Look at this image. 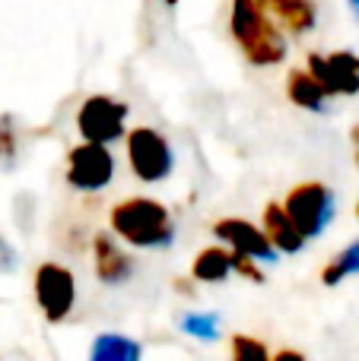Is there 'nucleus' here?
<instances>
[{
	"label": "nucleus",
	"mask_w": 359,
	"mask_h": 361,
	"mask_svg": "<svg viewBox=\"0 0 359 361\" xmlns=\"http://www.w3.org/2000/svg\"><path fill=\"white\" fill-rule=\"evenodd\" d=\"M108 228L114 238L140 250H169L175 244V216L169 206L150 197L121 200L108 212Z\"/></svg>",
	"instance_id": "nucleus-1"
},
{
	"label": "nucleus",
	"mask_w": 359,
	"mask_h": 361,
	"mask_svg": "<svg viewBox=\"0 0 359 361\" xmlns=\"http://www.w3.org/2000/svg\"><path fill=\"white\" fill-rule=\"evenodd\" d=\"M229 32H233L235 44L242 48V54L258 67H273L286 57L283 32L258 0H233Z\"/></svg>",
	"instance_id": "nucleus-2"
},
{
	"label": "nucleus",
	"mask_w": 359,
	"mask_h": 361,
	"mask_svg": "<svg viewBox=\"0 0 359 361\" xmlns=\"http://www.w3.org/2000/svg\"><path fill=\"white\" fill-rule=\"evenodd\" d=\"M286 216L293 219V225L299 228V235L305 241L312 238H322L328 231V225L334 222L337 216V197L328 184L322 180H305V184H296L283 200Z\"/></svg>",
	"instance_id": "nucleus-3"
},
{
	"label": "nucleus",
	"mask_w": 359,
	"mask_h": 361,
	"mask_svg": "<svg viewBox=\"0 0 359 361\" xmlns=\"http://www.w3.org/2000/svg\"><path fill=\"white\" fill-rule=\"evenodd\" d=\"M127 146V165L134 178L143 184H163L175 171V149L172 143L153 127H134L124 140Z\"/></svg>",
	"instance_id": "nucleus-4"
},
{
	"label": "nucleus",
	"mask_w": 359,
	"mask_h": 361,
	"mask_svg": "<svg viewBox=\"0 0 359 361\" xmlns=\"http://www.w3.org/2000/svg\"><path fill=\"white\" fill-rule=\"evenodd\" d=\"M32 292H35V305L45 314L48 324H64L73 314L76 305V279L64 263L45 260L32 276Z\"/></svg>",
	"instance_id": "nucleus-5"
},
{
	"label": "nucleus",
	"mask_w": 359,
	"mask_h": 361,
	"mask_svg": "<svg viewBox=\"0 0 359 361\" xmlns=\"http://www.w3.org/2000/svg\"><path fill=\"white\" fill-rule=\"evenodd\" d=\"M124 121H127V105L112 95H89L76 111V130L86 143L108 146L114 140L124 137Z\"/></svg>",
	"instance_id": "nucleus-6"
},
{
	"label": "nucleus",
	"mask_w": 359,
	"mask_h": 361,
	"mask_svg": "<svg viewBox=\"0 0 359 361\" xmlns=\"http://www.w3.org/2000/svg\"><path fill=\"white\" fill-rule=\"evenodd\" d=\"M114 180V156L108 146L80 143L67 152V184L80 193H99Z\"/></svg>",
	"instance_id": "nucleus-7"
},
{
	"label": "nucleus",
	"mask_w": 359,
	"mask_h": 361,
	"mask_svg": "<svg viewBox=\"0 0 359 361\" xmlns=\"http://www.w3.org/2000/svg\"><path fill=\"white\" fill-rule=\"evenodd\" d=\"M309 76L334 99L359 92V57L350 51H334L331 57L309 54Z\"/></svg>",
	"instance_id": "nucleus-8"
},
{
	"label": "nucleus",
	"mask_w": 359,
	"mask_h": 361,
	"mask_svg": "<svg viewBox=\"0 0 359 361\" xmlns=\"http://www.w3.org/2000/svg\"><path fill=\"white\" fill-rule=\"evenodd\" d=\"M213 235L220 241L229 244L233 254H242L248 260H261V263H277V250L267 241V235L261 228H254L245 219H220L213 222Z\"/></svg>",
	"instance_id": "nucleus-9"
},
{
	"label": "nucleus",
	"mask_w": 359,
	"mask_h": 361,
	"mask_svg": "<svg viewBox=\"0 0 359 361\" xmlns=\"http://www.w3.org/2000/svg\"><path fill=\"white\" fill-rule=\"evenodd\" d=\"M93 269L102 286L118 288V286H124V282H131L134 257L121 247L112 231H99V235L93 238Z\"/></svg>",
	"instance_id": "nucleus-10"
},
{
	"label": "nucleus",
	"mask_w": 359,
	"mask_h": 361,
	"mask_svg": "<svg viewBox=\"0 0 359 361\" xmlns=\"http://www.w3.org/2000/svg\"><path fill=\"white\" fill-rule=\"evenodd\" d=\"M261 231L267 235V241L273 244V250L280 254H299L305 247V238L299 235V228L293 225V219L286 216L283 203H267L264 206V225Z\"/></svg>",
	"instance_id": "nucleus-11"
},
{
	"label": "nucleus",
	"mask_w": 359,
	"mask_h": 361,
	"mask_svg": "<svg viewBox=\"0 0 359 361\" xmlns=\"http://www.w3.org/2000/svg\"><path fill=\"white\" fill-rule=\"evenodd\" d=\"M258 4L271 13L273 23H283L293 35H305L318 23L315 0H258Z\"/></svg>",
	"instance_id": "nucleus-12"
},
{
	"label": "nucleus",
	"mask_w": 359,
	"mask_h": 361,
	"mask_svg": "<svg viewBox=\"0 0 359 361\" xmlns=\"http://www.w3.org/2000/svg\"><path fill=\"white\" fill-rule=\"evenodd\" d=\"M286 99L296 108H302V111H315V114L331 111L328 105L331 95L312 80L309 70H290V76H286Z\"/></svg>",
	"instance_id": "nucleus-13"
},
{
	"label": "nucleus",
	"mask_w": 359,
	"mask_h": 361,
	"mask_svg": "<svg viewBox=\"0 0 359 361\" xmlns=\"http://www.w3.org/2000/svg\"><path fill=\"white\" fill-rule=\"evenodd\" d=\"M89 361H143V345L124 333H99L89 345Z\"/></svg>",
	"instance_id": "nucleus-14"
},
{
	"label": "nucleus",
	"mask_w": 359,
	"mask_h": 361,
	"mask_svg": "<svg viewBox=\"0 0 359 361\" xmlns=\"http://www.w3.org/2000/svg\"><path fill=\"white\" fill-rule=\"evenodd\" d=\"M229 273H233V250L223 247H204L191 263V276L197 282H210V286L226 282Z\"/></svg>",
	"instance_id": "nucleus-15"
},
{
	"label": "nucleus",
	"mask_w": 359,
	"mask_h": 361,
	"mask_svg": "<svg viewBox=\"0 0 359 361\" xmlns=\"http://www.w3.org/2000/svg\"><path fill=\"white\" fill-rule=\"evenodd\" d=\"M178 330L188 333L191 339H201V343H216V339H220V314L184 311L182 317H178Z\"/></svg>",
	"instance_id": "nucleus-16"
},
{
	"label": "nucleus",
	"mask_w": 359,
	"mask_h": 361,
	"mask_svg": "<svg viewBox=\"0 0 359 361\" xmlns=\"http://www.w3.org/2000/svg\"><path fill=\"white\" fill-rule=\"evenodd\" d=\"M356 273H359V241H353L350 247H343L341 254L324 267L322 282L324 286H337V282H343L347 276H356Z\"/></svg>",
	"instance_id": "nucleus-17"
},
{
	"label": "nucleus",
	"mask_w": 359,
	"mask_h": 361,
	"mask_svg": "<svg viewBox=\"0 0 359 361\" xmlns=\"http://www.w3.org/2000/svg\"><path fill=\"white\" fill-rule=\"evenodd\" d=\"M233 361H271V352L261 339L235 333L233 336Z\"/></svg>",
	"instance_id": "nucleus-18"
},
{
	"label": "nucleus",
	"mask_w": 359,
	"mask_h": 361,
	"mask_svg": "<svg viewBox=\"0 0 359 361\" xmlns=\"http://www.w3.org/2000/svg\"><path fill=\"white\" fill-rule=\"evenodd\" d=\"M16 152H19V140H16L13 118L0 114V169H13L16 165Z\"/></svg>",
	"instance_id": "nucleus-19"
},
{
	"label": "nucleus",
	"mask_w": 359,
	"mask_h": 361,
	"mask_svg": "<svg viewBox=\"0 0 359 361\" xmlns=\"http://www.w3.org/2000/svg\"><path fill=\"white\" fill-rule=\"evenodd\" d=\"M233 273L245 276V279H252V282H264V273L258 269V260H248V257H242V254H233Z\"/></svg>",
	"instance_id": "nucleus-20"
},
{
	"label": "nucleus",
	"mask_w": 359,
	"mask_h": 361,
	"mask_svg": "<svg viewBox=\"0 0 359 361\" xmlns=\"http://www.w3.org/2000/svg\"><path fill=\"white\" fill-rule=\"evenodd\" d=\"M13 267H16V250L10 247V241L0 238V273H13Z\"/></svg>",
	"instance_id": "nucleus-21"
},
{
	"label": "nucleus",
	"mask_w": 359,
	"mask_h": 361,
	"mask_svg": "<svg viewBox=\"0 0 359 361\" xmlns=\"http://www.w3.org/2000/svg\"><path fill=\"white\" fill-rule=\"evenodd\" d=\"M271 361H305L302 352H296V349H283V352H277Z\"/></svg>",
	"instance_id": "nucleus-22"
},
{
	"label": "nucleus",
	"mask_w": 359,
	"mask_h": 361,
	"mask_svg": "<svg viewBox=\"0 0 359 361\" xmlns=\"http://www.w3.org/2000/svg\"><path fill=\"white\" fill-rule=\"evenodd\" d=\"M353 143H356V165H359V127H353Z\"/></svg>",
	"instance_id": "nucleus-23"
},
{
	"label": "nucleus",
	"mask_w": 359,
	"mask_h": 361,
	"mask_svg": "<svg viewBox=\"0 0 359 361\" xmlns=\"http://www.w3.org/2000/svg\"><path fill=\"white\" fill-rule=\"evenodd\" d=\"M350 13H353V16L359 19V0H350Z\"/></svg>",
	"instance_id": "nucleus-24"
},
{
	"label": "nucleus",
	"mask_w": 359,
	"mask_h": 361,
	"mask_svg": "<svg viewBox=\"0 0 359 361\" xmlns=\"http://www.w3.org/2000/svg\"><path fill=\"white\" fill-rule=\"evenodd\" d=\"M163 4L169 6V10H175V6H178V0H163Z\"/></svg>",
	"instance_id": "nucleus-25"
},
{
	"label": "nucleus",
	"mask_w": 359,
	"mask_h": 361,
	"mask_svg": "<svg viewBox=\"0 0 359 361\" xmlns=\"http://www.w3.org/2000/svg\"><path fill=\"white\" fill-rule=\"evenodd\" d=\"M356 216H359V206H356Z\"/></svg>",
	"instance_id": "nucleus-26"
}]
</instances>
